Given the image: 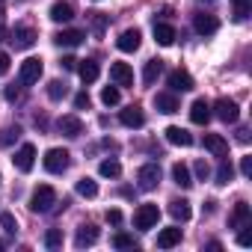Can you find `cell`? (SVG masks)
I'll return each mask as SVG.
<instances>
[{
	"mask_svg": "<svg viewBox=\"0 0 252 252\" xmlns=\"http://www.w3.org/2000/svg\"><path fill=\"white\" fill-rule=\"evenodd\" d=\"M54 205H57V190L51 184H39L30 196V211L33 214H51Z\"/></svg>",
	"mask_w": 252,
	"mask_h": 252,
	"instance_id": "1",
	"label": "cell"
},
{
	"mask_svg": "<svg viewBox=\"0 0 252 252\" xmlns=\"http://www.w3.org/2000/svg\"><path fill=\"white\" fill-rule=\"evenodd\" d=\"M42 163H45V169H48L51 175H63V172L68 169V163H71V155H68L65 149H48Z\"/></svg>",
	"mask_w": 252,
	"mask_h": 252,
	"instance_id": "2",
	"label": "cell"
},
{
	"mask_svg": "<svg viewBox=\"0 0 252 252\" xmlns=\"http://www.w3.org/2000/svg\"><path fill=\"white\" fill-rule=\"evenodd\" d=\"M42 71H45V68H42V60H39V57L24 60L21 68H18V80H21V86H33V83H39Z\"/></svg>",
	"mask_w": 252,
	"mask_h": 252,
	"instance_id": "3",
	"label": "cell"
},
{
	"mask_svg": "<svg viewBox=\"0 0 252 252\" xmlns=\"http://www.w3.org/2000/svg\"><path fill=\"white\" fill-rule=\"evenodd\" d=\"M158 220H160L158 205H140V208H137V214H134V225H137L140 231L155 228V225H158Z\"/></svg>",
	"mask_w": 252,
	"mask_h": 252,
	"instance_id": "4",
	"label": "cell"
},
{
	"mask_svg": "<svg viewBox=\"0 0 252 252\" xmlns=\"http://www.w3.org/2000/svg\"><path fill=\"white\" fill-rule=\"evenodd\" d=\"M214 116H217L220 122H225V125H234V122L240 119V107H237L231 98H217V104H214Z\"/></svg>",
	"mask_w": 252,
	"mask_h": 252,
	"instance_id": "5",
	"label": "cell"
},
{
	"mask_svg": "<svg viewBox=\"0 0 252 252\" xmlns=\"http://www.w3.org/2000/svg\"><path fill=\"white\" fill-rule=\"evenodd\" d=\"M12 163H15V169H18V172H30V169H33V163H36V146H33V143H24V146L15 152Z\"/></svg>",
	"mask_w": 252,
	"mask_h": 252,
	"instance_id": "6",
	"label": "cell"
},
{
	"mask_svg": "<svg viewBox=\"0 0 252 252\" xmlns=\"http://www.w3.org/2000/svg\"><path fill=\"white\" fill-rule=\"evenodd\" d=\"M137 181H140V190H155V187L160 184V166H158V163H146V166H140Z\"/></svg>",
	"mask_w": 252,
	"mask_h": 252,
	"instance_id": "7",
	"label": "cell"
},
{
	"mask_svg": "<svg viewBox=\"0 0 252 252\" xmlns=\"http://www.w3.org/2000/svg\"><path fill=\"white\" fill-rule=\"evenodd\" d=\"M140 42H143V33H140L137 27H131V30H125V33L116 39V48H119L122 54H134V51L140 48Z\"/></svg>",
	"mask_w": 252,
	"mask_h": 252,
	"instance_id": "8",
	"label": "cell"
},
{
	"mask_svg": "<svg viewBox=\"0 0 252 252\" xmlns=\"http://www.w3.org/2000/svg\"><path fill=\"white\" fill-rule=\"evenodd\" d=\"M9 42H12L18 51H27V48L36 45V30H33V27H15V30L9 33Z\"/></svg>",
	"mask_w": 252,
	"mask_h": 252,
	"instance_id": "9",
	"label": "cell"
},
{
	"mask_svg": "<svg viewBox=\"0 0 252 252\" xmlns=\"http://www.w3.org/2000/svg\"><path fill=\"white\" fill-rule=\"evenodd\" d=\"M119 122L125 125V128H143V125H146V113L137 104H131V107H125L119 113Z\"/></svg>",
	"mask_w": 252,
	"mask_h": 252,
	"instance_id": "10",
	"label": "cell"
},
{
	"mask_svg": "<svg viewBox=\"0 0 252 252\" xmlns=\"http://www.w3.org/2000/svg\"><path fill=\"white\" fill-rule=\"evenodd\" d=\"M193 27H196V33H199V36H211V33H217V30H220V21H217V15L196 12V15H193Z\"/></svg>",
	"mask_w": 252,
	"mask_h": 252,
	"instance_id": "11",
	"label": "cell"
},
{
	"mask_svg": "<svg viewBox=\"0 0 252 252\" xmlns=\"http://www.w3.org/2000/svg\"><path fill=\"white\" fill-rule=\"evenodd\" d=\"M169 89L172 92H190L196 83H193V77H190V71H184V68H175V71H169Z\"/></svg>",
	"mask_w": 252,
	"mask_h": 252,
	"instance_id": "12",
	"label": "cell"
},
{
	"mask_svg": "<svg viewBox=\"0 0 252 252\" xmlns=\"http://www.w3.org/2000/svg\"><path fill=\"white\" fill-rule=\"evenodd\" d=\"M110 77L116 86H134V71L128 63H113L110 65Z\"/></svg>",
	"mask_w": 252,
	"mask_h": 252,
	"instance_id": "13",
	"label": "cell"
},
{
	"mask_svg": "<svg viewBox=\"0 0 252 252\" xmlns=\"http://www.w3.org/2000/svg\"><path fill=\"white\" fill-rule=\"evenodd\" d=\"M83 39H86L83 30H60V33L54 36V45H60V48H77Z\"/></svg>",
	"mask_w": 252,
	"mask_h": 252,
	"instance_id": "14",
	"label": "cell"
},
{
	"mask_svg": "<svg viewBox=\"0 0 252 252\" xmlns=\"http://www.w3.org/2000/svg\"><path fill=\"white\" fill-rule=\"evenodd\" d=\"M155 107H158L160 113H166V116H172V113H178V110H181V104H178L175 92H158V95H155Z\"/></svg>",
	"mask_w": 252,
	"mask_h": 252,
	"instance_id": "15",
	"label": "cell"
},
{
	"mask_svg": "<svg viewBox=\"0 0 252 252\" xmlns=\"http://www.w3.org/2000/svg\"><path fill=\"white\" fill-rule=\"evenodd\" d=\"M190 122L193 125H208L211 122V104L205 98H196L193 107H190Z\"/></svg>",
	"mask_w": 252,
	"mask_h": 252,
	"instance_id": "16",
	"label": "cell"
},
{
	"mask_svg": "<svg viewBox=\"0 0 252 252\" xmlns=\"http://www.w3.org/2000/svg\"><path fill=\"white\" fill-rule=\"evenodd\" d=\"M57 128H60V134H65V137H80V134H83V122H80V116H63V119L57 122Z\"/></svg>",
	"mask_w": 252,
	"mask_h": 252,
	"instance_id": "17",
	"label": "cell"
},
{
	"mask_svg": "<svg viewBox=\"0 0 252 252\" xmlns=\"http://www.w3.org/2000/svg\"><path fill=\"white\" fill-rule=\"evenodd\" d=\"M163 134H166V140H169L172 146H181V149H190V146H193V134H187L184 128H178V125H169Z\"/></svg>",
	"mask_w": 252,
	"mask_h": 252,
	"instance_id": "18",
	"label": "cell"
},
{
	"mask_svg": "<svg viewBox=\"0 0 252 252\" xmlns=\"http://www.w3.org/2000/svg\"><path fill=\"white\" fill-rule=\"evenodd\" d=\"M77 74H80V80L83 83H95L98 80V74H101V68H98V63L95 60H77V68H74Z\"/></svg>",
	"mask_w": 252,
	"mask_h": 252,
	"instance_id": "19",
	"label": "cell"
},
{
	"mask_svg": "<svg viewBox=\"0 0 252 252\" xmlns=\"http://www.w3.org/2000/svg\"><path fill=\"white\" fill-rule=\"evenodd\" d=\"M71 18H74V9H71V3H65V0H57L51 6V21L54 24H68Z\"/></svg>",
	"mask_w": 252,
	"mask_h": 252,
	"instance_id": "20",
	"label": "cell"
},
{
	"mask_svg": "<svg viewBox=\"0 0 252 252\" xmlns=\"http://www.w3.org/2000/svg\"><path fill=\"white\" fill-rule=\"evenodd\" d=\"M181 243V228L178 225H169V228H163L160 234H158V246L160 249H172V246H178Z\"/></svg>",
	"mask_w": 252,
	"mask_h": 252,
	"instance_id": "21",
	"label": "cell"
},
{
	"mask_svg": "<svg viewBox=\"0 0 252 252\" xmlns=\"http://www.w3.org/2000/svg\"><path fill=\"white\" fill-rule=\"evenodd\" d=\"M205 149H208L211 155H217V158H225V155H228V143H225L220 134H205Z\"/></svg>",
	"mask_w": 252,
	"mask_h": 252,
	"instance_id": "22",
	"label": "cell"
},
{
	"mask_svg": "<svg viewBox=\"0 0 252 252\" xmlns=\"http://www.w3.org/2000/svg\"><path fill=\"white\" fill-rule=\"evenodd\" d=\"M155 39H158V45H163V48H169L172 42H175V27L172 24H155Z\"/></svg>",
	"mask_w": 252,
	"mask_h": 252,
	"instance_id": "23",
	"label": "cell"
},
{
	"mask_svg": "<svg viewBox=\"0 0 252 252\" xmlns=\"http://www.w3.org/2000/svg\"><path fill=\"white\" fill-rule=\"evenodd\" d=\"M169 214H172L175 220H181V222H187V220L193 217V211H190V202H187V199H172V202H169Z\"/></svg>",
	"mask_w": 252,
	"mask_h": 252,
	"instance_id": "24",
	"label": "cell"
},
{
	"mask_svg": "<svg viewBox=\"0 0 252 252\" xmlns=\"http://www.w3.org/2000/svg\"><path fill=\"white\" fill-rule=\"evenodd\" d=\"M160 71H163V60H149V63H146V68H143V83H146V86H152V83L160 77Z\"/></svg>",
	"mask_w": 252,
	"mask_h": 252,
	"instance_id": "25",
	"label": "cell"
},
{
	"mask_svg": "<svg viewBox=\"0 0 252 252\" xmlns=\"http://www.w3.org/2000/svg\"><path fill=\"white\" fill-rule=\"evenodd\" d=\"M95 240H98V228H95V225H80V228H77L74 243H77L80 249H83V246H92Z\"/></svg>",
	"mask_w": 252,
	"mask_h": 252,
	"instance_id": "26",
	"label": "cell"
},
{
	"mask_svg": "<svg viewBox=\"0 0 252 252\" xmlns=\"http://www.w3.org/2000/svg\"><path fill=\"white\" fill-rule=\"evenodd\" d=\"M172 181H175L178 187H184V190L193 187V175H190V169H187L184 163H175V166H172Z\"/></svg>",
	"mask_w": 252,
	"mask_h": 252,
	"instance_id": "27",
	"label": "cell"
},
{
	"mask_svg": "<svg viewBox=\"0 0 252 252\" xmlns=\"http://www.w3.org/2000/svg\"><path fill=\"white\" fill-rule=\"evenodd\" d=\"M249 220H252L249 205H246V202H237V205H234V214H231V225L240 228V225H249Z\"/></svg>",
	"mask_w": 252,
	"mask_h": 252,
	"instance_id": "28",
	"label": "cell"
},
{
	"mask_svg": "<svg viewBox=\"0 0 252 252\" xmlns=\"http://www.w3.org/2000/svg\"><path fill=\"white\" fill-rule=\"evenodd\" d=\"M74 190H77V196H86V199H95V196H98V184H95L92 178H80V181L74 184Z\"/></svg>",
	"mask_w": 252,
	"mask_h": 252,
	"instance_id": "29",
	"label": "cell"
},
{
	"mask_svg": "<svg viewBox=\"0 0 252 252\" xmlns=\"http://www.w3.org/2000/svg\"><path fill=\"white\" fill-rule=\"evenodd\" d=\"M18 137H21V128H18V125H9V128H3V131H0V149H9Z\"/></svg>",
	"mask_w": 252,
	"mask_h": 252,
	"instance_id": "30",
	"label": "cell"
},
{
	"mask_svg": "<svg viewBox=\"0 0 252 252\" xmlns=\"http://www.w3.org/2000/svg\"><path fill=\"white\" fill-rule=\"evenodd\" d=\"M65 95H68V86H65L63 80H51V83H48V98H51V101H63Z\"/></svg>",
	"mask_w": 252,
	"mask_h": 252,
	"instance_id": "31",
	"label": "cell"
},
{
	"mask_svg": "<svg viewBox=\"0 0 252 252\" xmlns=\"http://www.w3.org/2000/svg\"><path fill=\"white\" fill-rule=\"evenodd\" d=\"M98 172L104 175V178H119L122 175V166H119V160H101V166H98Z\"/></svg>",
	"mask_w": 252,
	"mask_h": 252,
	"instance_id": "32",
	"label": "cell"
},
{
	"mask_svg": "<svg viewBox=\"0 0 252 252\" xmlns=\"http://www.w3.org/2000/svg\"><path fill=\"white\" fill-rule=\"evenodd\" d=\"M101 101H104L107 107H116V104L122 101V92H119V86H104V89H101Z\"/></svg>",
	"mask_w": 252,
	"mask_h": 252,
	"instance_id": "33",
	"label": "cell"
},
{
	"mask_svg": "<svg viewBox=\"0 0 252 252\" xmlns=\"http://www.w3.org/2000/svg\"><path fill=\"white\" fill-rule=\"evenodd\" d=\"M231 178H234V166H231L228 160H222V163H220V169H217V184H220V187H225Z\"/></svg>",
	"mask_w": 252,
	"mask_h": 252,
	"instance_id": "34",
	"label": "cell"
},
{
	"mask_svg": "<svg viewBox=\"0 0 252 252\" xmlns=\"http://www.w3.org/2000/svg\"><path fill=\"white\" fill-rule=\"evenodd\" d=\"M45 246H48V249H60V246H63V231H60V228H51V231L45 234Z\"/></svg>",
	"mask_w": 252,
	"mask_h": 252,
	"instance_id": "35",
	"label": "cell"
},
{
	"mask_svg": "<svg viewBox=\"0 0 252 252\" xmlns=\"http://www.w3.org/2000/svg\"><path fill=\"white\" fill-rule=\"evenodd\" d=\"M113 246H116V249H131V246H137V243H134L131 234H116V237H113Z\"/></svg>",
	"mask_w": 252,
	"mask_h": 252,
	"instance_id": "36",
	"label": "cell"
},
{
	"mask_svg": "<svg viewBox=\"0 0 252 252\" xmlns=\"http://www.w3.org/2000/svg\"><path fill=\"white\" fill-rule=\"evenodd\" d=\"M249 15V0H234V18L243 21Z\"/></svg>",
	"mask_w": 252,
	"mask_h": 252,
	"instance_id": "37",
	"label": "cell"
},
{
	"mask_svg": "<svg viewBox=\"0 0 252 252\" xmlns=\"http://www.w3.org/2000/svg\"><path fill=\"white\" fill-rule=\"evenodd\" d=\"M0 222H3V228H6L9 234H15V231H18V220H15L12 214H0Z\"/></svg>",
	"mask_w": 252,
	"mask_h": 252,
	"instance_id": "38",
	"label": "cell"
},
{
	"mask_svg": "<svg viewBox=\"0 0 252 252\" xmlns=\"http://www.w3.org/2000/svg\"><path fill=\"white\" fill-rule=\"evenodd\" d=\"M89 104H92V98H89V92H86V89L74 95V107H77V110H89Z\"/></svg>",
	"mask_w": 252,
	"mask_h": 252,
	"instance_id": "39",
	"label": "cell"
},
{
	"mask_svg": "<svg viewBox=\"0 0 252 252\" xmlns=\"http://www.w3.org/2000/svg\"><path fill=\"white\" fill-rule=\"evenodd\" d=\"M107 222H110V225H122V211H119V208H110V211H107Z\"/></svg>",
	"mask_w": 252,
	"mask_h": 252,
	"instance_id": "40",
	"label": "cell"
},
{
	"mask_svg": "<svg viewBox=\"0 0 252 252\" xmlns=\"http://www.w3.org/2000/svg\"><path fill=\"white\" fill-rule=\"evenodd\" d=\"M237 243H240V246H249V243H252V234H249V225H240V234H237Z\"/></svg>",
	"mask_w": 252,
	"mask_h": 252,
	"instance_id": "41",
	"label": "cell"
},
{
	"mask_svg": "<svg viewBox=\"0 0 252 252\" xmlns=\"http://www.w3.org/2000/svg\"><path fill=\"white\" fill-rule=\"evenodd\" d=\"M104 24H107V18H104L101 12H92V27H95V33H101V30H104Z\"/></svg>",
	"mask_w": 252,
	"mask_h": 252,
	"instance_id": "42",
	"label": "cell"
},
{
	"mask_svg": "<svg viewBox=\"0 0 252 252\" xmlns=\"http://www.w3.org/2000/svg\"><path fill=\"white\" fill-rule=\"evenodd\" d=\"M196 175H199V178H208V175H211V169H208L205 160H196Z\"/></svg>",
	"mask_w": 252,
	"mask_h": 252,
	"instance_id": "43",
	"label": "cell"
},
{
	"mask_svg": "<svg viewBox=\"0 0 252 252\" xmlns=\"http://www.w3.org/2000/svg\"><path fill=\"white\" fill-rule=\"evenodd\" d=\"M9 71V54H3V51H0V77H3Z\"/></svg>",
	"mask_w": 252,
	"mask_h": 252,
	"instance_id": "44",
	"label": "cell"
},
{
	"mask_svg": "<svg viewBox=\"0 0 252 252\" xmlns=\"http://www.w3.org/2000/svg\"><path fill=\"white\" fill-rule=\"evenodd\" d=\"M60 65H63L65 71H74V68H77V60H74V57H63V63H60Z\"/></svg>",
	"mask_w": 252,
	"mask_h": 252,
	"instance_id": "45",
	"label": "cell"
},
{
	"mask_svg": "<svg viewBox=\"0 0 252 252\" xmlns=\"http://www.w3.org/2000/svg\"><path fill=\"white\" fill-rule=\"evenodd\" d=\"M240 172H243L246 178L252 175V158H243V160H240Z\"/></svg>",
	"mask_w": 252,
	"mask_h": 252,
	"instance_id": "46",
	"label": "cell"
},
{
	"mask_svg": "<svg viewBox=\"0 0 252 252\" xmlns=\"http://www.w3.org/2000/svg\"><path fill=\"white\" fill-rule=\"evenodd\" d=\"M237 140H240V143H249V131H246V128H240V131H237Z\"/></svg>",
	"mask_w": 252,
	"mask_h": 252,
	"instance_id": "47",
	"label": "cell"
},
{
	"mask_svg": "<svg viewBox=\"0 0 252 252\" xmlns=\"http://www.w3.org/2000/svg\"><path fill=\"white\" fill-rule=\"evenodd\" d=\"M18 95H21V92H18V89H12V86H9V89H6V98H9V101H15V98H18Z\"/></svg>",
	"mask_w": 252,
	"mask_h": 252,
	"instance_id": "48",
	"label": "cell"
},
{
	"mask_svg": "<svg viewBox=\"0 0 252 252\" xmlns=\"http://www.w3.org/2000/svg\"><path fill=\"white\" fill-rule=\"evenodd\" d=\"M0 249H3V240H0Z\"/></svg>",
	"mask_w": 252,
	"mask_h": 252,
	"instance_id": "49",
	"label": "cell"
},
{
	"mask_svg": "<svg viewBox=\"0 0 252 252\" xmlns=\"http://www.w3.org/2000/svg\"><path fill=\"white\" fill-rule=\"evenodd\" d=\"M205 3H211V0H205Z\"/></svg>",
	"mask_w": 252,
	"mask_h": 252,
	"instance_id": "50",
	"label": "cell"
}]
</instances>
